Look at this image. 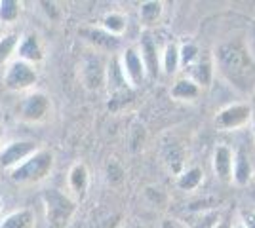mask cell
I'll return each mask as SVG.
<instances>
[{
	"label": "cell",
	"mask_w": 255,
	"mask_h": 228,
	"mask_svg": "<svg viewBox=\"0 0 255 228\" xmlns=\"http://www.w3.org/2000/svg\"><path fill=\"white\" fill-rule=\"evenodd\" d=\"M213 73H215L213 59L210 61V59H202V57H200V59L191 67L189 78H191L192 82H196L200 87H208L213 80Z\"/></svg>",
	"instance_id": "obj_20"
},
{
	"label": "cell",
	"mask_w": 255,
	"mask_h": 228,
	"mask_svg": "<svg viewBox=\"0 0 255 228\" xmlns=\"http://www.w3.org/2000/svg\"><path fill=\"white\" fill-rule=\"evenodd\" d=\"M40 198H42L48 228H67L71 225L78 209V202L73 200L69 192L50 186V188H44Z\"/></svg>",
	"instance_id": "obj_3"
},
{
	"label": "cell",
	"mask_w": 255,
	"mask_h": 228,
	"mask_svg": "<svg viewBox=\"0 0 255 228\" xmlns=\"http://www.w3.org/2000/svg\"><path fill=\"white\" fill-rule=\"evenodd\" d=\"M38 82V71L34 65H29L21 59H13L11 63L4 67L2 75V84L6 89L15 91V93H29L34 89Z\"/></svg>",
	"instance_id": "obj_5"
},
{
	"label": "cell",
	"mask_w": 255,
	"mask_h": 228,
	"mask_svg": "<svg viewBox=\"0 0 255 228\" xmlns=\"http://www.w3.org/2000/svg\"><path fill=\"white\" fill-rule=\"evenodd\" d=\"M252 181V163L250 158H246L242 151L234 152V169H233V183L238 186H246Z\"/></svg>",
	"instance_id": "obj_22"
},
{
	"label": "cell",
	"mask_w": 255,
	"mask_h": 228,
	"mask_svg": "<svg viewBox=\"0 0 255 228\" xmlns=\"http://www.w3.org/2000/svg\"><path fill=\"white\" fill-rule=\"evenodd\" d=\"M212 165L215 177L225 183L231 185L233 183V169H234V151L227 145H217L212 156Z\"/></svg>",
	"instance_id": "obj_12"
},
{
	"label": "cell",
	"mask_w": 255,
	"mask_h": 228,
	"mask_svg": "<svg viewBox=\"0 0 255 228\" xmlns=\"http://www.w3.org/2000/svg\"><path fill=\"white\" fill-rule=\"evenodd\" d=\"M254 120V109L250 103L238 101V103H231L215 114V128L221 131H238L244 130L252 124Z\"/></svg>",
	"instance_id": "obj_6"
},
{
	"label": "cell",
	"mask_w": 255,
	"mask_h": 228,
	"mask_svg": "<svg viewBox=\"0 0 255 228\" xmlns=\"http://www.w3.org/2000/svg\"><path fill=\"white\" fill-rule=\"evenodd\" d=\"M15 59H21L29 65H38L46 59V48L40 38V34L34 31H27L19 36V44H17V54Z\"/></svg>",
	"instance_id": "obj_10"
},
{
	"label": "cell",
	"mask_w": 255,
	"mask_h": 228,
	"mask_svg": "<svg viewBox=\"0 0 255 228\" xmlns=\"http://www.w3.org/2000/svg\"><path fill=\"white\" fill-rule=\"evenodd\" d=\"M252 130H254V141H255V116H254V120H252Z\"/></svg>",
	"instance_id": "obj_30"
},
{
	"label": "cell",
	"mask_w": 255,
	"mask_h": 228,
	"mask_svg": "<svg viewBox=\"0 0 255 228\" xmlns=\"http://www.w3.org/2000/svg\"><path fill=\"white\" fill-rule=\"evenodd\" d=\"M213 228H233V223H231V221H227V219H223V221L215 223V227Z\"/></svg>",
	"instance_id": "obj_28"
},
{
	"label": "cell",
	"mask_w": 255,
	"mask_h": 228,
	"mask_svg": "<svg viewBox=\"0 0 255 228\" xmlns=\"http://www.w3.org/2000/svg\"><path fill=\"white\" fill-rule=\"evenodd\" d=\"M52 97L42 89H32L21 99L19 109H17V116L25 124H44V122L52 118Z\"/></svg>",
	"instance_id": "obj_4"
},
{
	"label": "cell",
	"mask_w": 255,
	"mask_h": 228,
	"mask_svg": "<svg viewBox=\"0 0 255 228\" xmlns=\"http://www.w3.org/2000/svg\"><path fill=\"white\" fill-rule=\"evenodd\" d=\"M55 156L50 149L38 147V151L32 152L31 156L21 162L17 167H13L10 173V179L17 186H34L44 183L53 171Z\"/></svg>",
	"instance_id": "obj_2"
},
{
	"label": "cell",
	"mask_w": 255,
	"mask_h": 228,
	"mask_svg": "<svg viewBox=\"0 0 255 228\" xmlns=\"http://www.w3.org/2000/svg\"><path fill=\"white\" fill-rule=\"evenodd\" d=\"M6 145V126L0 122V149Z\"/></svg>",
	"instance_id": "obj_27"
},
{
	"label": "cell",
	"mask_w": 255,
	"mask_h": 228,
	"mask_svg": "<svg viewBox=\"0 0 255 228\" xmlns=\"http://www.w3.org/2000/svg\"><path fill=\"white\" fill-rule=\"evenodd\" d=\"M4 217V202H2V198H0V219Z\"/></svg>",
	"instance_id": "obj_29"
},
{
	"label": "cell",
	"mask_w": 255,
	"mask_h": 228,
	"mask_svg": "<svg viewBox=\"0 0 255 228\" xmlns=\"http://www.w3.org/2000/svg\"><path fill=\"white\" fill-rule=\"evenodd\" d=\"M38 151V143L32 139H15V141L6 143L0 149V169L2 171H11L21 162H25L32 152Z\"/></svg>",
	"instance_id": "obj_8"
},
{
	"label": "cell",
	"mask_w": 255,
	"mask_h": 228,
	"mask_svg": "<svg viewBox=\"0 0 255 228\" xmlns=\"http://www.w3.org/2000/svg\"><path fill=\"white\" fill-rule=\"evenodd\" d=\"M200 59V48L194 42H185L179 46V67L191 69Z\"/></svg>",
	"instance_id": "obj_24"
},
{
	"label": "cell",
	"mask_w": 255,
	"mask_h": 228,
	"mask_svg": "<svg viewBox=\"0 0 255 228\" xmlns=\"http://www.w3.org/2000/svg\"><path fill=\"white\" fill-rule=\"evenodd\" d=\"M118 59V67L122 71V76L126 78V82L129 84L131 89L143 86V82L147 80V69H145V63L141 59V54H139L137 46H128L126 50H122V54L117 57Z\"/></svg>",
	"instance_id": "obj_7"
},
{
	"label": "cell",
	"mask_w": 255,
	"mask_h": 228,
	"mask_svg": "<svg viewBox=\"0 0 255 228\" xmlns=\"http://www.w3.org/2000/svg\"><path fill=\"white\" fill-rule=\"evenodd\" d=\"M0 228H36V215L29 207L13 209L0 219Z\"/></svg>",
	"instance_id": "obj_15"
},
{
	"label": "cell",
	"mask_w": 255,
	"mask_h": 228,
	"mask_svg": "<svg viewBox=\"0 0 255 228\" xmlns=\"http://www.w3.org/2000/svg\"><path fill=\"white\" fill-rule=\"evenodd\" d=\"M160 228H191L185 221H181L177 217H166L162 219V223H160Z\"/></svg>",
	"instance_id": "obj_26"
},
{
	"label": "cell",
	"mask_w": 255,
	"mask_h": 228,
	"mask_svg": "<svg viewBox=\"0 0 255 228\" xmlns=\"http://www.w3.org/2000/svg\"><path fill=\"white\" fill-rule=\"evenodd\" d=\"M233 228H244V227H242L240 223H236V225H233Z\"/></svg>",
	"instance_id": "obj_31"
},
{
	"label": "cell",
	"mask_w": 255,
	"mask_h": 228,
	"mask_svg": "<svg viewBox=\"0 0 255 228\" xmlns=\"http://www.w3.org/2000/svg\"><path fill=\"white\" fill-rule=\"evenodd\" d=\"M90 183H92L90 167L84 162L73 163L69 173H67V192H69V196L73 200H76L78 204L84 202L88 192H90Z\"/></svg>",
	"instance_id": "obj_11"
},
{
	"label": "cell",
	"mask_w": 255,
	"mask_h": 228,
	"mask_svg": "<svg viewBox=\"0 0 255 228\" xmlns=\"http://www.w3.org/2000/svg\"><path fill=\"white\" fill-rule=\"evenodd\" d=\"M162 15H164V2H160V0H147L139 6V21L147 29L156 27Z\"/></svg>",
	"instance_id": "obj_16"
},
{
	"label": "cell",
	"mask_w": 255,
	"mask_h": 228,
	"mask_svg": "<svg viewBox=\"0 0 255 228\" xmlns=\"http://www.w3.org/2000/svg\"><path fill=\"white\" fill-rule=\"evenodd\" d=\"M101 29L107 34H111L115 38H120L128 29V17L122 11H109L101 19Z\"/></svg>",
	"instance_id": "obj_21"
},
{
	"label": "cell",
	"mask_w": 255,
	"mask_h": 228,
	"mask_svg": "<svg viewBox=\"0 0 255 228\" xmlns=\"http://www.w3.org/2000/svg\"><path fill=\"white\" fill-rule=\"evenodd\" d=\"M202 181H204V171L200 169V167H196V165L183 169V171L177 175V179H175L177 188H179V190H183V192H192V190H198V188H200V185H202Z\"/></svg>",
	"instance_id": "obj_19"
},
{
	"label": "cell",
	"mask_w": 255,
	"mask_h": 228,
	"mask_svg": "<svg viewBox=\"0 0 255 228\" xmlns=\"http://www.w3.org/2000/svg\"><path fill=\"white\" fill-rule=\"evenodd\" d=\"M19 36H21V34L15 33V31L0 34V69L6 67L8 63H11V61L15 59Z\"/></svg>",
	"instance_id": "obj_18"
},
{
	"label": "cell",
	"mask_w": 255,
	"mask_h": 228,
	"mask_svg": "<svg viewBox=\"0 0 255 228\" xmlns=\"http://www.w3.org/2000/svg\"><path fill=\"white\" fill-rule=\"evenodd\" d=\"M170 95L171 99H175L179 103H194L202 95V87L196 82H192L189 76H181L171 84Z\"/></svg>",
	"instance_id": "obj_14"
},
{
	"label": "cell",
	"mask_w": 255,
	"mask_h": 228,
	"mask_svg": "<svg viewBox=\"0 0 255 228\" xmlns=\"http://www.w3.org/2000/svg\"><path fill=\"white\" fill-rule=\"evenodd\" d=\"M139 54H141V59L145 63V69H147V75L149 76H158L160 73V50L156 40L152 38L150 33H145L143 38H141V44L137 46Z\"/></svg>",
	"instance_id": "obj_13"
},
{
	"label": "cell",
	"mask_w": 255,
	"mask_h": 228,
	"mask_svg": "<svg viewBox=\"0 0 255 228\" xmlns=\"http://www.w3.org/2000/svg\"><path fill=\"white\" fill-rule=\"evenodd\" d=\"M23 2L19 0H0V27L13 25L21 17Z\"/></svg>",
	"instance_id": "obj_23"
},
{
	"label": "cell",
	"mask_w": 255,
	"mask_h": 228,
	"mask_svg": "<svg viewBox=\"0 0 255 228\" xmlns=\"http://www.w3.org/2000/svg\"><path fill=\"white\" fill-rule=\"evenodd\" d=\"M213 67L225 80L242 93L255 89V59L242 40H229L217 46Z\"/></svg>",
	"instance_id": "obj_1"
},
{
	"label": "cell",
	"mask_w": 255,
	"mask_h": 228,
	"mask_svg": "<svg viewBox=\"0 0 255 228\" xmlns=\"http://www.w3.org/2000/svg\"><path fill=\"white\" fill-rule=\"evenodd\" d=\"M80 78L86 89L97 91L101 87H105L107 78V63L105 59L99 55V52H92L86 55L80 63Z\"/></svg>",
	"instance_id": "obj_9"
},
{
	"label": "cell",
	"mask_w": 255,
	"mask_h": 228,
	"mask_svg": "<svg viewBox=\"0 0 255 228\" xmlns=\"http://www.w3.org/2000/svg\"><path fill=\"white\" fill-rule=\"evenodd\" d=\"M179 69V46L175 42H168L160 50V71L166 76H171Z\"/></svg>",
	"instance_id": "obj_17"
},
{
	"label": "cell",
	"mask_w": 255,
	"mask_h": 228,
	"mask_svg": "<svg viewBox=\"0 0 255 228\" xmlns=\"http://www.w3.org/2000/svg\"><path fill=\"white\" fill-rule=\"evenodd\" d=\"M238 223L244 228H255V211H252V209H242Z\"/></svg>",
	"instance_id": "obj_25"
}]
</instances>
